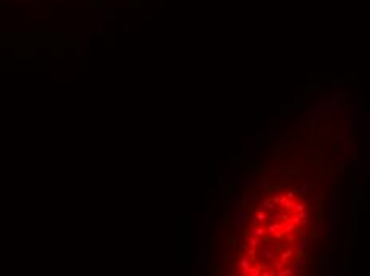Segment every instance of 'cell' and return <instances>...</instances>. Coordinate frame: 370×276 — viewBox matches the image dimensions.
I'll use <instances>...</instances> for the list:
<instances>
[{
  "instance_id": "1",
  "label": "cell",
  "mask_w": 370,
  "mask_h": 276,
  "mask_svg": "<svg viewBox=\"0 0 370 276\" xmlns=\"http://www.w3.org/2000/svg\"><path fill=\"white\" fill-rule=\"evenodd\" d=\"M305 223L303 204L287 196H275L263 203L255 215L247 240L251 263L244 268L251 275L281 273L294 257Z\"/></svg>"
}]
</instances>
